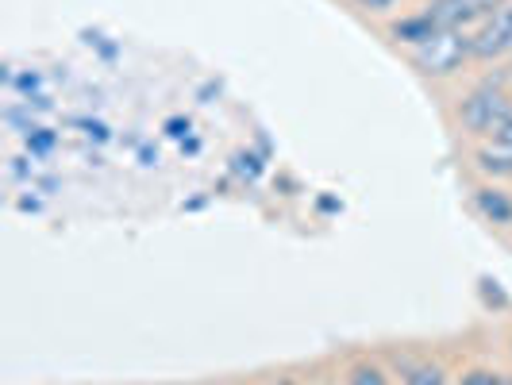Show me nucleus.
Returning a JSON list of instances; mask_svg holds the SVG:
<instances>
[{"mask_svg": "<svg viewBox=\"0 0 512 385\" xmlns=\"http://www.w3.org/2000/svg\"><path fill=\"white\" fill-rule=\"evenodd\" d=\"M512 120V85L505 77H478L455 97V128L470 143H486Z\"/></svg>", "mask_w": 512, "mask_h": 385, "instance_id": "1", "label": "nucleus"}, {"mask_svg": "<svg viewBox=\"0 0 512 385\" xmlns=\"http://www.w3.org/2000/svg\"><path fill=\"white\" fill-rule=\"evenodd\" d=\"M412 70L428 81H451L466 66H474V43H470V27H436L428 39H420L416 47L405 51Z\"/></svg>", "mask_w": 512, "mask_h": 385, "instance_id": "2", "label": "nucleus"}, {"mask_svg": "<svg viewBox=\"0 0 512 385\" xmlns=\"http://www.w3.org/2000/svg\"><path fill=\"white\" fill-rule=\"evenodd\" d=\"M470 43H474V66H489V62H509L512 51V0L501 4L493 16L482 24L470 27Z\"/></svg>", "mask_w": 512, "mask_h": 385, "instance_id": "3", "label": "nucleus"}, {"mask_svg": "<svg viewBox=\"0 0 512 385\" xmlns=\"http://www.w3.org/2000/svg\"><path fill=\"white\" fill-rule=\"evenodd\" d=\"M385 366L393 370L397 385H455L443 359L424 355V351H401V359L385 362Z\"/></svg>", "mask_w": 512, "mask_h": 385, "instance_id": "4", "label": "nucleus"}, {"mask_svg": "<svg viewBox=\"0 0 512 385\" xmlns=\"http://www.w3.org/2000/svg\"><path fill=\"white\" fill-rule=\"evenodd\" d=\"M470 166L474 174H482L493 185H505L512 181V139H486V143H474L470 147Z\"/></svg>", "mask_w": 512, "mask_h": 385, "instance_id": "5", "label": "nucleus"}, {"mask_svg": "<svg viewBox=\"0 0 512 385\" xmlns=\"http://www.w3.org/2000/svg\"><path fill=\"white\" fill-rule=\"evenodd\" d=\"M474 208L486 216L489 224L497 228H512V193L505 185H493V181H482L474 189Z\"/></svg>", "mask_w": 512, "mask_h": 385, "instance_id": "6", "label": "nucleus"}, {"mask_svg": "<svg viewBox=\"0 0 512 385\" xmlns=\"http://www.w3.org/2000/svg\"><path fill=\"white\" fill-rule=\"evenodd\" d=\"M343 385H397L393 370L374 355H355L343 362Z\"/></svg>", "mask_w": 512, "mask_h": 385, "instance_id": "7", "label": "nucleus"}, {"mask_svg": "<svg viewBox=\"0 0 512 385\" xmlns=\"http://www.w3.org/2000/svg\"><path fill=\"white\" fill-rule=\"evenodd\" d=\"M455 385H512V374L489 366V362H474V366H466L455 378Z\"/></svg>", "mask_w": 512, "mask_h": 385, "instance_id": "8", "label": "nucleus"}, {"mask_svg": "<svg viewBox=\"0 0 512 385\" xmlns=\"http://www.w3.org/2000/svg\"><path fill=\"white\" fill-rule=\"evenodd\" d=\"M355 8H359L362 16H374V20H389V16H397L401 12V4L405 0H351Z\"/></svg>", "mask_w": 512, "mask_h": 385, "instance_id": "9", "label": "nucleus"}, {"mask_svg": "<svg viewBox=\"0 0 512 385\" xmlns=\"http://www.w3.org/2000/svg\"><path fill=\"white\" fill-rule=\"evenodd\" d=\"M270 385H308V382H301L297 374H278V378H270Z\"/></svg>", "mask_w": 512, "mask_h": 385, "instance_id": "10", "label": "nucleus"}, {"mask_svg": "<svg viewBox=\"0 0 512 385\" xmlns=\"http://www.w3.org/2000/svg\"><path fill=\"white\" fill-rule=\"evenodd\" d=\"M239 385H270V382H239Z\"/></svg>", "mask_w": 512, "mask_h": 385, "instance_id": "11", "label": "nucleus"}, {"mask_svg": "<svg viewBox=\"0 0 512 385\" xmlns=\"http://www.w3.org/2000/svg\"><path fill=\"white\" fill-rule=\"evenodd\" d=\"M509 355H512V347H509Z\"/></svg>", "mask_w": 512, "mask_h": 385, "instance_id": "12", "label": "nucleus"}]
</instances>
